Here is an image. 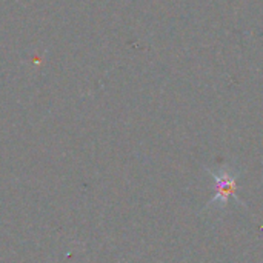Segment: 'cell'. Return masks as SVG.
<instances>
[{"mask_svg":"<svg viewBox=\"0 0 263 263\" xmlns=\"http://www.w3.org/2000/svg\"><path fill=\"white\" fill-rule=\"evenodd\" d=\"M206 173L214 183V196L205 205V211H222L228 206L230 199H234L239 206H243V202L237 196V180L240 177L239 168L223 165L214 170L206 168Z\"/></svg>","mask_w":263,"mask_h":263,"instance_id":"1","label":"cell"}]
</instances>
